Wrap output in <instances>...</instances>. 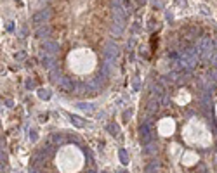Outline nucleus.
Masks as SVG:
<instances>
[{
	"mask_svg": "<svg viewBox=\"0 0 217 173\" xmlns=\"http://www.w3.org/2000/svg\"><path fill=\"white\" fill-rule=\"evenodd\" d=\"M139 137H141V142L142 144H150L151 142V135H150V128H148V125H142L141 128H139Z\"/></svg>",
	"mask_w": 217,
	"mask_h": 173,
	"instance_id": "f257e3e1",
	"label": "nucleus"
},
{
	"mask_svg": "<svg viewBox=\"0 0 217 173\" xmlns=\"http://www.w3.org/2000/svg\"><path fill=\"white\" fill-rule=\"evenodd\" d=\"M156 168H158V163H156V161H155V163H151L150 166H148L146 173H155V170H156Z\"/></svg>",
	"mask_w": 217,
	"mask_h": 173,
	"instance_id": "f03ea898",
	"label": "nucleus"
},
{
	"mask_svg": "<svg viewBox=\"0 0 217 173\" xmlns=\"http://www.w3.org/2000/svg\"><path fill=\"white\" fill-rule=\"evenodd\" d=\"M120 158H122V163H127V154H125V151H124V149L120 151Z\"/></svg>",
	"mask_w": 217,
	"mask_h": 173,
	"instance_id": "7ed1b4c3",
	"label": "nucleus"
},
{
	"mask_svg": "<svg viewBox=\"0 0 217 173\" xmlns=\"http://www.w3.org/2000/svg\"><path fill=\"white\" fill-rule=\"evenodd\" d=\"M54 142H63V137H59V135H54Z\"/></svg>",
	"mask_w": 217,
	"mask_h": 173,
	"instance_id": "20e7f679",
	"label": "nucleus"
},
{
	"mask_svg": "<svg viewBox=\"0 0 217 173\" xmlns=\"http://www.w3.org/2000/svg\"><path fill=\"white\" fill-rule=\"evenodd\" d=\"M31 173H40L38 168H31Z\"/></svg>",
	"mask_w": 217,
	"mask_h": 173,
	"instance_id": "39448f33",
	"label": "nucleus"
}]
</instances>
